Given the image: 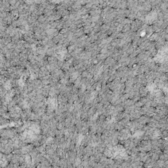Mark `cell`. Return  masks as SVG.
<instances>
[{
	"label": "cell",
	"instance_id": "2",
	"mask_svg": "<svg viewBox=\"0 0 168 168\" xmlns=\"http://www.w3.org/2000/svg\"><path fill=\"white\" fill-rule=\"evenodd\" d=\"M156 61L162 63L164 62V60L167 59V49H166L165 50L162 49L159 51V53H158L156 57H155Z\"/></svg>",
	"mask_w": 168,
	"mask_h": 168
},
{
	"label": "cell",
	"instance_id": "1",
	"mask_svg": "<svg viewBox=\"0 0 168 168\" xmlns=\"http://www.w3.org/2000/svg\"><path fill=\"white\" fill-rule=\"evenodd\" d=\"M105 154L111 158H122L126 155V151L122 146L117 145L107 149Z\"/></svg>",
	"mask_w": 168,
	"mask_h": 168
}]
</instances>
